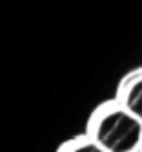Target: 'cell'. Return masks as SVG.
I'll return each instance as SVG.
<instances>
[{"instance_id": "1", "label": "cell", "mask_w": 142, "mask_h": 152, "mask_svg": "<svg viewBox=\"0 0 142 152\" xmlns=\"http://www.w3.org/2000/svg\"><path fill=\"white\" fill-rule=\"evenodd\" d=\"M87 136L106 152H137L142 143V121L122 104H107L91 115Z\"/></svg>"}, {"instance_id": "2", "label": "cell", "mask_w": 142, "mask_h": 152, "mask_svg": "<svg viewBox=\"0 0 142 152\" xmlns=\"http://www.w3.org/2000/svg\"><path fill=\"white\" fill-rule=\"evenodd\" d=\"M122 106L142 121V75L129 79L122 86Z\"/></svg>"}, {"instance_id": "3", "label": "cell", "mask_w": 142, "mask_h": 152, "mask_svg": "<svg viewBox=\"0 0 142 152\" xmlns=\"http://www.w3.org/2000/svg\"><path fill=\"white\" fill-rule=\"evenodd\" d=\"M58 152H106V150L98 143H95L89 136H86V137H75L69 141H64Z\"/></svg>"}, {"instance_id": "4", "label": "cell", "mask_w": 142, "mask_h": 152, "mask_svg": "<svg viewBox=\"0 0 142 152\" xmlns=\"http://www.w3.org/2000/svg\"><path fill=\"white\" fill-rule=\"evenodd\" d=\"M140 152H142V143H140Z\"/></svg>"}]
</instances>
